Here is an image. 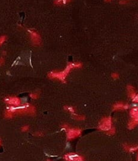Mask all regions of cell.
I'll return each instance as SVG.
<instances>
[{"label":"cell","instance_id":"obj_1","mask_svg":"<svg viewBox=\"0 0 138 161\" xmlns=\"http://www.w3.org/2000/svg\"><path fill=\"white\" fill-rule=\"evenodd\" d=\"M35 113H36V109L34 106L27 105L9 107L5 111L4 116L5 118H12L15 115H34Z\"/></svg>","mask_w":138,"mask_h":161},{"label":"cell","instance_id":"obj_2","mask_svg":"<svg viewBox=\"0 0 138 161\" xmlns=\"http://www.w3.org/2000/svg\"><path fill=\"white\" fill-rule=\"evenodd\" d=\"M82 67V64L80 62L76 63H68L65 67V69L62 71V72H51L48 76L51 79H56L60 80L62 82L65 83V79L69 72L73 69H79Z\"/></svg>","mask_w":138,"mask_h":161},{"label":"cell","instance_id":"obj_3","mask_svg":"<svg viewBox=\"0 0 138 161\" xmlns=\"http://www.w3.org/2000/svg\"><path fill=\"white\" fill-rule=\"evenodd\" d=\"M62 127L64 130H66L67 138L68 140L75 139V138L80 136L82 134V130L79 128H71L67 124L62 125Z\"/></svg>","mask_w":138,"mask_h":161},{"label":"cell","instance_id":"obj_4","mask_svg":"<svg viewBox=\"0 0 138 161\" xmlns=\"http://www.w3.org/2000/svg\"><path fill=\"white\" fill-rule=\"evenodd\" d=\"M112 127V118L111 117H104L98 125L99 130L105 131H109Z\"/></svg>","mask_w":138,"mask_h":161},{"label":"cell","instance_id":"obj_5","mask_svg":"<svg viewBox=\"0 0 138 161\" xmlns=\"http://www.w3.org/2000/svg\"><path fill=\"white\" fill-rule=\"evenodd\" d=\"M28 33H29V36L33 43L35 45H39L41 43V38L38 32L34 30H29Z\"/></svg>","mask_w":138,"mask_h":161},{"label":"cell","instance_id":"obj_6","mask_svg":"<svg viewBox=\"0 0 138 161\" xmlns=\"http://www.w3.org/2000/svg\"><path fill=\"white\" fill-rule=\"evenodd\" d=\"M5 102L12 107H18L21 105L20 99L16 96H8L5 98Z\"/></svg>","mask_w":138,"mask_h":161},{"label":"cell","instance_id":"obj_7","mask_svg":"<svg viewBox=\"0 0 138 161\" xmlns=\"http://www.w3.org/2000/svg\"><path fill=\"white\" fill-rule=\"evenodd\" d=\"M66 161H84L83 157L75 153H68L64 156Z\"/></svg>","mask_w":138,"mask_h":161},{"label":"cell","instance_id":"obj_8","mask_svg":"<svg viewBox=\"0 0 138 161\" xmlns=\"http://www.w3.org/2000/svg\"><path fill=\"white\" fill-rule=\"evenodd\" d=\"M128 107H129V105L125 103V102H119L113 105V111L126 110V109H127Z\"/></svg>","mask_w":138,"mask_h":161},{"label":"cell","instance_id":"obj_9","mask_svg":"<svg viewBox=\"0 0 138 161\" xmlns=\"http://www.w3.org/2000/svg\"><path fill=\"white\" fill-rule=\"evenodd\" d=\"M130 115L131 120L138 123V107H135L131 109Z\"/></svg>","mask_w":138,"mask_h":161},{"label":"cell","instance_id":"obj_10","mask_svg":"<svg viewBox=\"0 0 138 161\" xmlns=\"http://www.w3.org/2000/svg\"><path fill=\"white\" fill-rule=\"evenodd\" d=\"M127 92H128V95H129V97L132 99L137 95L136 91H135V88H133V86H131V85L127 86Z\"/></svg>","mask_w":138,"mask_h":161},{"label":"cell","instance_id":"obj_11","mask_svg":"<svg viewBox=\"0 0 138 161\" xmlns=\"http://www.w3.org/2000/svg\"><path fill=\"white\" fill-rule=\"evenodd\" d=\"M124 149L128 152H133V151H136L137 149H138V146H130V145L128 144H124Z\"/></svg>","mask_w":138,"mask_h":161},{"label":"cell","instance_id":"obj_12","mask_svg":"<svg viewBox=\"0 0 138 161\" xmlns=\"http://www.w3.org/2000/svg\"><path fill=\"white\" fill-rule=\"evenodd\" d=\"M72 0H55L54 4L57 5H62L68 4Z\"/></svg>","mask_w":138,"mask_h":161},{"label":"cell","instance_id":"obj_13","mask_svg":"<svg viewBox=\"0 0 138 161\" xmlns=\"http://www.w3.org/2000/svg\"><path fill=\"white\" fill-rule=\"evenodd\" d=\"M137 125H138L137 122L131 120L129 122V123H128V128H129V130H132V129L136 127Z\"/></svg>","mask_w":138,"mask_h":161},{"label":"cell","instance_id":"obj_14","mask_svg":"<svg viewBox=\"0 0 138 161\" xmlns=\"http://www.w3.org/2000/svg\"><path fill=\"white\" fill-rule=\"evenodd\" d=\"M64 109L66 110L67 111L71 113L72 115L76 113V110H75L74 107H71V106H65V107H64Z\"/></svg>","mask_w":138,"mask_h":161},{"label":"cell","instance_id":"obj_15","mask_svg":"<svg viewBox=\"0 0 138 161\" xmlns=\"http://www.w3.org/2000/svg\"><path fill=\"white\" fill-rule=\"evenodd\" d=\"M72 116H73V118L76 119V120H78V121H82V120H85V117L84 115H78L76 113H74V114H72Z\"/></svg>","mask_w":138,"mask_h":161},{"label":"cell","instance_id":"obj_16","mask_svg":"<svg viewBox=\"0 0 138 161\" xmlns=\"http://www.w3.org/2000/svg\"><path fill=\"white\" fill-rule=\"evenodd\" d=\"M30 96V97L33 99H37V98H38V97H39V95H38V93H37V92L32 93Z\"/></svg>","mask_w":138,"mask_h":161},{"label":"cell","instance_id":"obj_17","mask_svg":"<svg viewBox=\"0 0 138 161\" xmlns=\"http://www.w3.org/2000/svg\"><path fill=\"white\" fill-rule=\"evenodd\" d=\"M5 41H6V37L5 36L0 37V47H1L2 45L5 43Z\"/></svg>","mask_w":138,"mask_h":161},{"label":"cell","instance_id":"obj_18","mask_svg":"<svg viewBox=\"0 0 138 161\" xmlns=\"http://www.w3.org/2000/svg\"><path fill=\"white\" fill-rule=\"evenodd\" d=\"M28 130H29V126L28 125H24L22 127V131H23V132H27Z\"/></svg>","mask_w":138,"mask_h":161},{"label":"cell","instance_id":"obj_19","mask_svg":"<svg viewBox=\"0 0 138 161\" xmlns=\"http://www.w3.org/2000/svg\"><path fill=\"white\" fill-rule=\"evenodd\" d=\"M111 76H112V78H113V79L117 80V79H118L119 78V74L118 73H112Z\"/></svg>","mask_w":138,"mask_h":161},{"label":"cell","instance_id":"obj_20","mask_svg":"<svg viewBox=\"0 0 138 161\" xmlns=\"http://www.w3.org/2000/svg\"><path fill=\"white\" fill-rule=\"evenodd\" d=\"M115 133V127H112L110 130L108 131V134H110V135H113Z\"/></svg>","mask_w":138,"mask_h":161},{"label":"cell","instance_id":"obj_21","mask_svg":"<svg viewBox=\"0 0 138 161\" xmlns=\"http://www.w3.org/2000/svg\"><path fill=\"white\" fill-rule=\"evenodd\" d=\"M5 63V60L4 57H0V66L4 65Z\"/></svg>","mask_w":138,"mask_h":161},{"label":"cell","instance_id":"obj_22","mask_svg":"<svg viewBox=\"0 0 138 161\" xmlns=\"http://www.w3.org/2000/svg\"><path fill=\"white\" fill-rule=\"evenodd\" d=\"M128 2H129L128 0H121V1L120 2V4L122 5H125V4H127Z\"/></svg>","mask_w":138,"mask_h":161},{"label":"cell","instance_id":"obj_23","mask_svg":"<svg viewBox=\"0 0 138 161\" xmlns=\"http://www.w3.org/2000/svg\"><path fill=\"white\" fill-rule=\"evenodd\" d=\"M133 101L135 102H137L138 103V95H136V96L133 98Z\"/></svg>","mask_w":138,"mask_h":161},{"label":"cell","instance_id":"obj_24","mask_svg":"<svg viewBox=\"0 0 138 161\" xmlns=\"http://www.w3.org/2000/svg\"><path fill=\"white\" fill-rule=\"evenodd\" d=\"M104 1L107 2H110L112 1V0H104Z\"/></svg>","mask_w":138,"mask_h":161},{"label":"cell","instance_id":"obj_25","mask_svg":"<svg viewBox=\"0 0 138 161\" xmlns=\"http://www.w3.org/2000/svg\"><path fill=\"white\" fill-rule=\"evenodd\" d=\"M1 143H2V141H1V140H0V146H1Z\"/></svg>","mask_w":138,"mask_h":161},{"label":"cell","instance_id":"obj_26","mask_svg":"<svg viewBox=\"0 0 138 161\" xmlns=\"http://www.w3.org/2000/svg\"><path fill=\"white\" fill-rule=\"evenodd\" d=\"M47 161H51V160H47Z\"/></svg>","mask_w":138,"mask_h":161},{"label":"cell","instance_id":"obj_27","mask_svg":"<svg viewBox=\"0 0 138 161\" xmlns=\"http://www.w3.org/2000/svg\"><path fill=\"white\" fill-rule=\"evenodd\" d=\"M137 161H138V157H137Z\"/></svg>","mask_w":138,"mask_h":161}]
</instances>
